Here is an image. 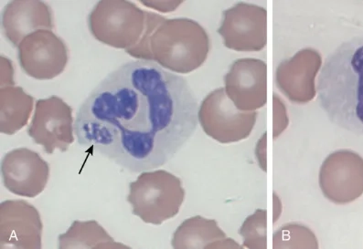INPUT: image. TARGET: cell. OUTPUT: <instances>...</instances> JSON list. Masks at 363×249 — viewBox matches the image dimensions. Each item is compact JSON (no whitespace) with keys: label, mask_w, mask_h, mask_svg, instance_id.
Here are the masks:
<instances>
[{"label":"cell","mask_w":363,"mask_h":249,"mask_svg":"<svg viewBox=\"0 0 363 249\" xmlns=\"http://www.w3.org/2000/svg\"><path fill=\"white\" fill-rule=\"evenodd\" d=\"M322 64L317 50L303 49L279 63L276 83L281 93L294 103L306 104L315 96V80Z\"/></svg>","instance_id":"14"},{"label":"cell","mask_w":363,"mask_h":249,"mask_svg":"<svg viewBox=\"0 0 363 249\" xmlns=\"http://www.w3.org/2000/svg\"><path fill=\"white\" fill-rule=\"evenodd\" d=\"M59 248H130L115 241L96 220H75L65 234L59 236Z\"/></svg>","instance_id":"18"},{"label":"cell","mask_w":363,"mask_h":249,"mask_svg":"<svg viewBox=\"0 0 363 249\" xmlns=\"http://www.w3.org/2000/svg\"><path fill=\"white\" fill-rule=\"evenodd\" d=\"M211 50L205 28L191 18H168L147 11L146 31L140 42L126 50L137 59L156 62L176 74H187L201 67Z\"/></svg>","instance_id":"3"},{"label":"cell","mask_w":363,"mask_h":249,"mask_svg":"<svg viewBox=\"0 0 363 249\" xmlns=\"http://www.w3.org/2000/svg\"><path fill=\"white\" fill-rule=\"evenodd\" d=\"M34 105V98L23 88L1 87L0 89V132L12 135L27 125Z\"/></svg>","instance_id":"17"},{"label":"cell","mask_w":363,"mask_h":249,"mask_svg":"<svg viewBox=\"0 0 363 249\" xmlns=\"http://www.w3.org/2000/svg\"><path fill=\"white\" fill-rule=\"evenodd\" d=\"M257 118V112L236 108L223 88L208 94L198 112V120L205 134L220 144L238 143L250 137Z\"/></svg>","instance_id":"6"},{"label":"cell","mask_w":363,"mask_h":249,"mask_svg":"<svg viewBox=\"0 0 363 249\" xmlns=\"http://www.w3.org/2000/svg\"><path fill=\"white\" fill-rule=\"evenodd\" d=\"M287 126V117L286 106H284L282 100L279 97H274V137H277L286 130Z\"/></svg>","instance_id":"21"},{"label":"cell","mask_w":363,"mask_h":249,"mask_svg":"<svg viewBox=\"0 0 363 249\" xmlns=\"http://www.w3.org/2000/svg\"><path fill=\"white\" fill-rule=\"evenodd\" d=\"M72 108L58 96L38 100L28 134L34 143L43 147L46 154L56 149L66 152L74 144Z\"/></svg>","instance_id":"7"},{"label":"cell","mask_w":363,"mask_h":249,"mask_svg":"<svg viewBox=\"0 0 363 249\" xmlns=\"http://www.w3.org/2000/svg\"><path fill=\"white\" fill-rule=\"evenodd\" d=\"M185 198L181 179L165 170L143 172L129 185L128 203L133 215L152 225L178 215Z\"/></svg>","instance_id":"4"},{"label":"cell","mask_w":363,"mask_h":249,"mask_svg":"<svg viewBox=\"0 0 363 249\" xmlns=\"http://www.w3.org/2000/svg\"><path fill=\"white\" fill-rule=\"evenodd\" d=\"M88 28L98 42L115 49L129 50L140 42L146 31L147 11L129 1L97 2Z\"/></svg>","instance_id":"5"},{"label":"cell","mask_w":363,"mask_h":249,"mask_svg":"<svg viewBox=\"0 0 363 249\" xmlns=\"http://www.w3.org/2000/svg\"><path fill=\"white\" fill-rule=\"evenodd\" d=\"M142 5L147 8L156 9L161 12H172L176 11L182 1H140Z\"/></svg>","instance_id":"23"},{"label":"cell","mask_w":363,"mask_h":249,"mask_svg":"<svg viewBox=\"0 0 363 249\" xmlns=\"http://www.w3.org/2000/svg\"><path fill=\"white\" fill-rule=\"evenodd\" d=\"M320 187L328 201L346 204L363 195V158L352 150H339L325 159L320 170Z\"/></svg>","instance_id":"10"},{"label":"cell","mask_w":363,"mask_h":249,"mask_svg":"<svg viewBox=\"0 0 363 249\" xmlns=\"http://www.w3.org/2000/svg\"><path fill=\"white\" fill-rule=\"evenodd\" d=\"M43 222L39 211L25 200H7L0 204L1 249L42 248Z\"/></svg>","instance_id":"13"},{"label":"cell","mask_w":363,"mask_h":249,"mask_svg":"<svg viewBox=\"0 0 363 249\" xmlns=\"http://www.w3.org/2000/svg\"><path fill=\"white\" fill-rule=\"evenodd\" d=\"M318 103L334 125L363 135V36L340 44L318 77Z\"/></svg>","instance_id":"2"},{"label":"cell","mask_w":363,"mask_h":249,"mask_svg":"<svg viewBox=\"0 0 363 249\" xmlns=\"http://www.w3.org/2000/svg\"><path fill=\"white\" fill-rule=\"evenodd\" d=\"M172 245L176 249L242 248L227 238L216 220L201 216L184 220L173 234Z\"/></svg>","instance_id":"16"},{"label":"cell","mask_w":363,"mask_h":249,"mask_svg":"<svg viewBox=\"0 0 363 249\" xmlns=\"http://www.w3.org/2000/svg\"><path fill=\"white\" fill-rule=\"evenodd\" d=\"M274 248H318L314 233L301 224H286L274 235Z\"/></svg>","instance_id":"19"},{"label":"cell","mask_w":363,"mask_h":249,"mask_svg":"<svg viewBox=\"0 0 363 249\" xmlns=\"http://www.w3.org/2000/svg\"><path fill=\"white\" fill-rule=\"evenodd\" d=\"M267 210L258 209L248 216L239 230L244 239V247L251 249H266L267 247Z\"/></svg>","instance_id":"20"},{"label":"cell","mask_w":363,"mask_h":249,"mask_svg":"<svg viewBox=\"0 0 363 249\" xmlns=\"http://www.w3.org/2000/svg\"><path fill=\"white\" fill-rule=\"evenodd\" d=\"M14 69L9 59L1 57V87L13 86Z\"/></svg>","instance_id":"22"},{"label":"cell","mask_w":363,"mask_h":249,"mask_svg":"<svg viewBox=\"0 0 363 249\" xmlns=\"http://www.w3.org/2000/svg\"><path fill=\"white\" fill-rule=\"evenodd\" d=\"M18 59L28 76L39 81L52 80L65 71L69 50L52 30H38L22 40L18 47Z\"/></svg>","instance_id":"8"},{"label":"cell","mask_w":363,"mask_h":249,"mask_svg":"<svg viewBox=\"0 0 363 249\" xmlns=\"http://www.w3.org/2000/svg\"><path fill=\"white\" fill-rule=\"evenodd\" d=\"M3 33L9 42L18 48L22 40L38 30H52L53 12L43 1H11L2 11Z\"/></svg>","instance_id":"15"},{"label":"cell","mask_w":363,"mask_h":249,"mask_svg":"<svg viewBox=\"0 0 363 249\" xmlns=\"http://www.w3.org/2000/svg\"><path fill=\"white\" fill-rule=\"evenodd\" d=\"M227 96L236 108L255 112L267 102V65L262 59H239L224 76Z\"/></svg>","instance_id":"11"},{"label":"cell","mask_w":363,"mask_h":249,"mask_svg":"<svg viewBox=\"0 0 363 249\" xmlns=\"http://www.w3.org/2000/svg\"><path fill=\"white\" fill-rule=\"evenodd\" d=\"M3 185L18 197L33 198L42 194L50 178V166L37 152L17 148L1 162Z\"/></svg>","instance_id":"12"},{"label":"cell","mask_w":363,"mask_h":249,"mask_svg":"<svg viewBox=\"0 0 363 249\" xmlns=\"http://www.w3.org/2000/svg\"><path fill=\"white\" fill-rule=\"evenodd\" d=\"M198 103L185 78L131 61L110 72L79 108L78 144L130 173L165 166L194 134Z\"/></svg>","instance_id":"1"},{"label":"cell","mask_w":363,"mask_h":249,"mask_svg":"<svg viewBox=\"0 0 363 249\" xmlns=\"http://www.w3.org/2000/svg\"><path fill=\"white\" fill-rule=\"evenodd\" d=\"M217 33L226 48L236 52H260L267 43V11L250 3H236L223 12Z\"/></svg>","instance_id":"9"}]
</instances>
